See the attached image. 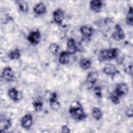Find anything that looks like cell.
I'll return each mask as SVG.
<instances>
[{"label":"cell","instance_id":"cell-12","mask_svg":"<svg viewBox=\"0 0 133 133\" xmlns=\"http://www.w3.org/2000/svg\"><path fill=\"white\" fill-rule=\"evenodd\" d=\"M102 71L105 74L111 76H114L119 73V71L116 66L111 63H108L105 65L102 69Z\"/></svg>","mask_w":133,"mask_h":133},{"label":"cell","instance_id":"cell-11","mask_svg":"<svg viewBox=\"0 0 133 133\" xmlns=\"http://www.w3.org/2000/svg\"><path fill=\"white\" fill-rule=\"evenodd\" d=\"M79 32L84 37L88 39L92 36L94 33V29L89 24H84L80 27Z\"/></svg>","mask_w":133,"mask_h":133},{"label":"cell","instance_id":"cell-21","mask_svg":"<svg viewBox=\"0 0 133 133\" xmlns=\"http://www.w3.org/2000/svg\"><path fill=\"white\" fill-rule=\"evenodd\" d=\"M126 23L129 26H132L133 24V14L132 7L130 6L126 16Z\"/></svg>","mask_w":133,"mask_h":133},{"label":"cell","instance_id":"cell-13","mask_svg":"<svg viewBox=\"0 0 133 133\" xmlns=\"http://www.w3.org/2000/svg\"><path fill=\"white\" fill-rule=\"evenodd\" d=\"M102 7L103 3L100 0H94L89 2V8L90 10L95 13L100 12Z\"/></svg>","mask_w":133,"mask_h":133},{"label":"cell","instance_id":"cell-7","mask_svg":"<svg viewBox=\"0 0 133 133\" xmlns=\"http://www.w3.org/2000/svg\"><path fill=\"white\" fill-rule=\"evenodd\" d=\"M33 124V116L30 113L25 114L20 119V125L22 128L30 129Z\"/></svg>","mask_w":133,"mask_h":133},{"label":"cell","instance_id":"cell-3","mask_svg":"<svg viewBox=\"0 0 133 133\" xmlns=\"http://www.w3.org/2000/svg\"><path fill=\"white\" fill-rule=\"evenodd\" d=\"M1 78L6 82H12L15 78V73L12 69L10 66H6L2 71Z\"/></svg>","mask_w":133,"mask_h":133},{"label":"cell","instance_id":"cell-22","mask_svg":"<svg viewBox=\"0 0 133 133\" xmlns=\"http://www.w3.org/2000/svg\"><path fill=\"white\" fill-rule=\"evenodd\" d=\"M92 115L96 121H99L102 117L103 113L101 110L98 107H94L92 109Z\"/></svg>","mask_w":133,"mask_h":133},{"label":"cell","instance_id":"cell-28","mask_svg":"<svg viewBox=\"0 0 133 133\" xmlns=\"http://www.w3.org/2000/svg\"><path fill=\"white\" fill-rule=\"evenodd\" d=\"M94 92L95 95L98 98H101L102 97V90L101 88L99 86H96L94 88Z\"/></svg>","mask_w":133,"mask_h":133},{"label":"cell","instance_id":"cell-18","mask_svg":"<svg viewBox=\"0 0 133 133\" xmlns=\"http://www.w3.org/2000/svg\"><path fill=\"white\" fill-rule=\"evenodd\" d=\"M70 54H69L66 51H63L60 52L58 61L61 64H66L69 63L70 60Z\"/></svg>","mask_w":133,"mask_h":133},{"label":"cell","instance_id":"cell-2","mask_svg":"<svg viewBox=\"0 0 133 133\" xmlns=\"http://www.w3.org/2000/svg\"><path fill=\"white\" fill-rule=\"evenodd\" d=\"M119 54V51L117 48H104L101 49L98 55V60L102 62L107 60H112L117 58Z\"/></svg>","mask_w":133,"mask_h":133},{"label":"cell","instance_id":"cell-27","mask_svg":"<svg viewBox=\"0 0 133 133\" xmlns=\"http://www.w3.org/2000/svg\"><path fill=\"white\" fill-rule=\"evenodd\" d=\"M124 71L127 74L131 76L132 72V64L131 62H128L126 63L124 65Z\"/></svg>","mask_w":133,"mask_h":133},{"label":"cell","instance_id":"cell-8","mask_svg":"<svg viewBox=\"0 0 133 133\" xmlns=\"http://www.w3.org/2000/svg\"><path fill=\"white\" fill-rule=\"evenodd\" d=\"M11 125V119L4 115L1 114L0 116V132H4L8 130Z\"/></svg>","mask_w":133,"mask_h":133},{"label":"cell","instance_id":"cell-17","mask_svg":"<svg viewBox=\"0 0 133 133\" xmlns=\"http://www.w3.org/2000/svg\"><path fill=\"white\" fill-rule=\"evenodd\" d=\"M99 78V74L97 71H92L89 72L86 77V81L91 85H94Z\"/></svg>","mask_w":133,"mask_h":133},{"label":"cell","instance_id":"cell-24","mask_svg":"<svg viewBox=\"0 0 133 133\" xmlns=\"http://www.w3.org/2000/svg\"><path fill=\"white\" fill-rule=\"evenodd\" d=\"M33 107L36 112H39L42 110L43 103L42 101L37 99L34 100L32 103Z\"/></svg>","mask_w":133,"mask_h":133},{"label":"cell","instance_id":"cell-29","mask_svg":"<svg viewBox=\"0 0 133 133\" xmlns=\"http://www.w3.org/2000/svg\"><path fill=\"white\" fill-rule=\"evenodd\" d=\"M61 131L63 133H69L71 132V130L68 125H63L61 127Z\"/></svg>","mask_w":133,"mask_h":133},{"label":"cell","instance_id":"cell-16","mask_svg":"<svg viewBox=\"0 0 133 133\" xmlns=\"http://www.w3.org/2000/svg\"><path fill=\"white\" fill-rule=\"evenodd\" d=\"M47 11V7L43 2L37 3L33 8L34 12L37 15H41L45 14Z\"/></svg>","mask_w":133,"mask_h":133},{"label":"cell","instance_id":"cell-9","mask_svg":"<svg viewBox=\"0 0 133 133\" xmlns=\"http://www.w3.org/2000/svg\"><path fill=\"white\" fill-rule=\"evenodd\" d=\"M52 18L54 22L61 25L64 19V12L61 8H57L52 12Z\"/></svg>","mask_w":133,"mask_h":133},{"label":"cell","instance_id":"cell-25","mask_svg":"<svg viewBox=\"0 0 133 133\" xmlns=\"http://www.w3.org/2000/svg\"><path fill=\"white\" fill-rule=\"evenodd\" d=\"M121 97H119L115 91H113L111 94L110 98L112 102L115 104H118L120 102V98Z\"/></svg>","mask_w":133,"mask_h":133},{"label":"cell","instance_id":"cell-1","mask_svg":"<svg viewBox=\"0 0 133 133\" xmlns=\"http://www.w3.org/2000/svg\"><path fill=\"white\" fill-rule=\"evenodd\" d=\"M69 112L71 117L76 121H82L87 117V114L78 101H74L71 103Z\"/></svg>","mask_w":133,"mask_h":133},{"label":"cell","instance_id":"cell-20","mask_svg":"<svg viewBox=\"0 0 133 133\" xmlns=\"http://www.w3.org/2000/svg\"><path fill=\"white\" fill-rule=\"evenodd\" d=\"M91 63L92 62L90 59L87 58H84L80 60L79 62V65L80 68L84 70H86L90 68V67L91 66Z\"/></svg>","mask_w":133,"mask_h":133},{"label":"cell","instance_id":"cell-30","mask_svg":"<svg viewBox=\"0 0 133 133\" xmlns=\"http://www.w3.org/2000/svg\"><path fill=\"white\" fill-rule=\"evenodd\" d=\"M126 115L128 117H132V107L129 108L126 111Z\"/></svg>","mask_w":133,"mask_h":133},{"label":"cell","instance_id":"cell-19","mask_svg":"<svg viewBox=\"0 0 133 133\" xmlns=\"http://www.w3.org/2000/svg\"><path fill=\"white\" fill-rule=\"evenodd\" d=\"M8 58L12 60H18L21 57V53L19 49L15 48L10 50L7 54Z\"/></svg>","mask_w":133,"mask_h":133},{"label":"cell","instance_id":"cell-23","mask_svg":"<svg viewBox=\"0 0 133 133\" xmlns=\"http://www.w3.org/2000/svg\"><path fill=\"white\" fill-rule=\"evenodd\" d=\"M20 10L23 12H27L29 9V6L26 2L23 1H16Z\"/></svg>","mask_w":133,"mask_h":133},{"label":"cell","instance_id":"cell-4","mask_svg":"<svg viewBox=\"0 0 133 133\" xmlns=\"http://www.w3.org/2000/svg\"><path fill=\"white\" fill-rule=\"evenodd\" d=\"M41 33L38 30L31 31L27 37L28 41L32 45H37L41 40Z\"/></svg>","mask_w":133,"mask_h":133},{"label":"cell","instance_id":"cell-6","mask_svg":"<svg viewBox=\"0 0 133 133\" xmlns=\"http://www.w3.org/2000/svg\"><path fill=\"white\" fill-rule=\"evenodd\" d=\"M112 38L116 41H120L125 38V34L121 26L117 24L115 26V30L111 35Z\"/></svg>","mask_w":133,"mask_h":133},{"label":"cell","instance_id":"cell-15","mask_svg":"<svg viewBox=\"0 0 133 133\" xmlns=\"http://www.w3.org/2000/svg\"><path fill=\"white\" fill-rule=\"evenodd\" d=\"M77 50L75 40L73 38H69L66 43V51L70 55H73L76 53Z\"/></svg>","mask_w":133,"mask_h":133},{"label":"cell","instance_id":"cell-26","mask_svg":"<svg viewBox=\"0 0 133 133\" xmlns=\"http://www.w3.org/2000/svg\"><path fill=\"white\" fill-rule=\"evenodd\" d=\"M59 49H60L59 45L57 43H51L50 45H49V50L51 52V53H52L54 55L57 54Z\"/></svg>","mask_w":133,"mask_h":133},{"label":"cell","instance_id":"cell-10","mask_svg":"<svg viewBox=\"0 0 133 133\" xmlns=\"http://www.w3.org/2000/svg\"><path fill=\"white\" fill-rule=\"evenodd\" d=\"M128 90L129 87L125 83H120L117 84L113 91H115L119 97H122L126 95Z\"/></svg>","mask_w":133,"mask_h":133},{"label":"cell","instance_id":"cell-14","mask_svg":"<svg viewBox=\"0 0 133 133\" xmlns=\"http://www.w3.org/2000/svg\"><path fill=\"white\" fill-rule=\"evenodd\" d=\"M49 101L50 107L51 109L57 110L60 108V103L57 100V94L56 92H53L50 95Z\"/></svg>","mask_w":133,"mask_h":133},{"label":"cell","instance_id":"cell-5","mask_svg":"<svg viewBox=\"0 0 133 133\" xmlns=\"http://www.w3.org/2000/svg\"><path fill=\"white\" fill-rule=\"evenodd\" d=\"M9 97L15 102L21 101L23 97L22 92L15 87L10 88L8 91Z\"/></svg>","mask_w":133,"mask_h":133}]
</instances>
